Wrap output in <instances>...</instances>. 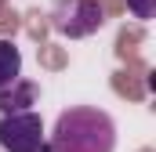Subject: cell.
<instances>
[{
	"label": "cell",
	"instance_id": "1",
	"mask_svg": "<svg viewBox=\"0 0 156 152\" xmlns=\"http://www.w3.org/2000/svg\"><path fill=\"white\" fill-rule=\"evenodd\" d=\"M47 145L55 152H113L116 149V127H113L109 112L91 109V105H76V109H66L58 116Z\"/></svg>",
	"mask_w": 156,
	"mask_h": 152
},
{
	"label": "cell",
	"instance_id": "2",
	"mask_svg": "<svg viewBox=\"0 0 156 152\" xmlns=\"http://www.w3.org/2000/svg\"><path fill=\"white\" fill-rule=\"evenodd\" d=\"M51 26H55V33L69 40L91 36L105 26V7L98 0H58L51 11Z\"/></svg>",
	"mask_w": 156,
	"mask_h": 152
},
{
	"label": "cell",
	"instance_id": "3",
	"mask_svg": "<svg viewBox=\"0 0 156 152\" xmlns=\"http://www.w3.org/2000/svg\"><path fill=\"white\" fill-rule=\"evenodd\" d=\"M44 141H47L44 138V119L33 109L0 116V149L4 152H37Z\"/></svg>",
	"mask_w": 156,
	"mask_h": 152
},
{
	"label": "cell",
	"instance_id": "4",
	"mask_svg": "<svg viewBox=\"0 0 156 152\" xmlns=\"http://www.w3.org/2000/svg\"><path fill=\"white\" fill-rule=\"evenodd\" d=\"M33 102H37V83H29V80H22V76L0 91V112H4V116H11V112H29Z\"/></svg>",
	"mask_w": 156,
	"mask_h": 152
},
{
	"label": "cell",
	"instance_id": "5",
	"mask_svg": "<svg viewBox=\"0 0 156 152\" xmlns=\"http://www.w3.org/2000/svg\"><path fill=\"white\" fill-rule=\"evenodd\" d=\"M22 76V51L11 40H0V91Z\"/></svg>",
	"mask_w": 156,
	"mask_h": 152
},
{
	"label": "cell",
	"instance_id": "6",
	"mask_svg": "<svg viewBox=\"0 0 156 152\" xmlns=\"http://www.w3.org/2000/svg\"><path fill=\"white\" fill-rule=\"evenodd\" d=\"M127 11L134 15V18H142V22H149L156 11V0H127Z\"/></svg>",
	"mask_w": 156,
	"mask_h": 152
},
{
	"label": "cell",
	"instance_id": "7",
	"mask_svg": "<svg viewBox=\"0 0 156 152\" xmlns=\"http://www.w3.org/2000/svg\"><path fill=\"white\" fill-rule=\"evenodd\" d=\"M37 152H55V149H51V145H47V141H44V145H40V149Z\"/></svg>",
	"mask_w": 156,
	"mask_h": 152
},
{
	"label": "cell",
	"instance_id": "8",
	"mask_svg": "<svg viewBox=\"0 0 156 152\" xmlns=\"http://www.w3.org/2000/svg\"><path fill=\"white\" fill-rule=\"evenodd\" d=\"M0 4H4V0H0Z\"/></svg>",
	"mask_w": 156,
	"mask_h": 152
}]
</instances>
